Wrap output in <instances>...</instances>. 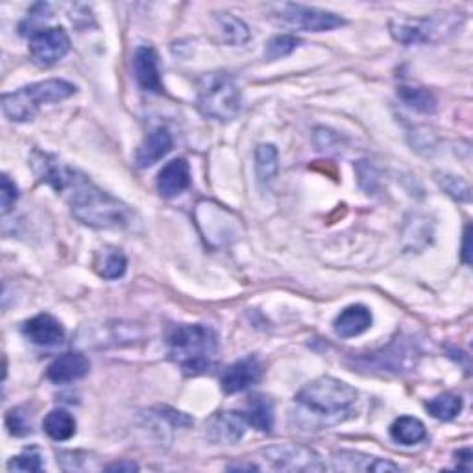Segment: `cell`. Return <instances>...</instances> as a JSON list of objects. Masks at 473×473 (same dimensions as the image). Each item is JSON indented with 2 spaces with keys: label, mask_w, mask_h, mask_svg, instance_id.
Returning a JSON list of instances; mask_svg holds the SVG:
<instances>
[{
  "label": "cell",
  "mask_w": 473,
  "mask_h": 473,
  "mask_svg": "<svg viewBox=\"0 0 473 473\" xmlns=\"http://www.w3.org/2000/svg\"><path fill=\"white\" fill-rule=\"evenodd\" d=\"M398 96L402 102H405L407 106L418 113L431 115L436 112V98L433 96L431 91L424 87H411V86H400L398 87Z\"/></svg>",
  "instance_id": "d4e9b609"
},
{
  "label": "cell",
  "mask_w": 473,
  "mask_h": 473,
  "mask_svg": "<svg viewBox=\"0 0 473 473\" xmlns=\"http://www.w3.org/2000/svg\"><path fill=\"white\" fill-rule=\"evenodd\" d=\"M279 170V154L274 145H259L255 148V172L261 183H270Z\"/></svg>",
  "instance_id": "484cf974"
},
{
  "label": "cell",
  "mask_w": 473,
  "mask_h": 473,
  "mask_svg": "<svg viewBox=\"0 0 473 473\" xmlns=\"http://www.w3.org/2000/svg\"><path fill=\"white\" fill-rule=\"evenodd\" d=\"M29 48L32 60L41 67H52L67 56L71 50V39L60 26H46L30 32Z\"/></svg>",
  "instance_id": "9c48e42d"
},
{
  "label": "cell",
  "mask_w": 473,
  "mask_h": 473,
  "mask_svg": "<svg viewBox=\"0 0 473 473\" xmlns=\"http://www.w3.org/2000/svg\"><path fill=\"white\" fill-rule=\"evenodd\" d=\"M172 145H174V139L165 126L154 128L150 134L145 137L141 146L137 148L136 165L139 169H148V167L155 165L172 150Z\"/></svg>",
  "instance_id": "2e32d148"
},
{
  "label": "cell",
  "mask_w": 473,
  "mask_h": 473,
  "mask_svg": "<svg viewBox=\"0 0 473 473\" xmlns=\"http://www.w3.org/2000/svg\"><path fill=\"white\" fill-rule=\"evenodd\" d=\"M390 34L402 45H427L455 30L450 17H424V19H392Z\"/></svg>",
  "instance_id": "8992f818"
},
{
  "label": "cell",
  "mask_w": 473,
  "mask_h": 473,
  "mask_svg": "<svg viewBox=\"0 0 473 473\" xmlns=\"http://www.w3.org/2000/svg\"><path fill=\"white\" fill-rule=\"evenodd\" d=\"M272 469L278 471H324L326 464L320 455L303 444H278L261 452Z\"/></svg>",
  "instance_id": "ba28073f"
},
{
  "label": "cell",
  "mask_w": 473,
  "mask_h": 473,
  "mask_svg": "<svg viewBox=\"0 0 473 473\" xmlns=\"http://www.w3.org/2000/svg\"><path fill=\"white\" fill-rule=\"evenodd\" d=\"M198 108L200 112L219 122L236 119L243 108L241 89L228 72L203 74L198 82Z\"/></svg>",
  "instance_id": "5b68a950"
},
{
  "label": "cell",
  "mask_w": 473,
  "mask_h": 473,
  "mask_svg": "<svg viewBox=\"0 0 473 473\" xmlns=\"http://www.w3.org/2000/svg\"><path fill=\"white\" fill-rule=\"evenodd\" d=\"M89 368H91V362L84 353L69 352L58 357L48 366L46 378L56 385H65V383H72V381L86 378L89 374Z\"/></svg>",
  "instance_id": "e0dca14e"
},
{
  "label": "cell",
  "mask_w": 473,
  "mask_h": 473,
  "mask_svg": "<svg viewBox=\"0 0 473 473\" xmlns=\"http://www.w3.org/2000/svg\"><path fill=\"white\" fill-rule=\"evenodd\" d=\"M426 409L429 414L436 419H444V422H450L457 414L462 411V398L457 396L453 392H444L440 396L429 400L426 403Z\"/></svg>",
  "instance_id": "4316f807"
},
{
  "label": "cell",
  "mask_w": 473,
  "mask_h": 473,
  "mask_svg": "<svg viewBox=\"0 0 473 473\" xmlns=\"http://www.w3.org/2000/svg\"><path fill=\"white\" fill-rule=\"evenodd\" d=\"M335 333L343 338L362 335L372 326V312L364 305H350L335 319Z\"/></svg>",
  "instance_id": "d6986e66"
},
{
  "label": "cell",
  "mask_w": 473,
  "mask_h": 473,
  "mask_svg": "<svg viewBox=\"0 0 473 473\" xmlns=\"http://www.w3.org/2000/svg\"><path fill=\"white\" fill-rule=\"evenodd\" d=\"M333 466L340 471H376V473H388V471H402L398 464L390 461L366 455L361 452H350V450H340L333 455Z\"/></svg>",
  "instance_id": "9a60e30c"
},
{
  "label": "cell",
  "mask_w": 473,
  "mask_h": 473,
  "mask_svg": "<svg viewBox=\"0 0 473 473\" xmlns=\"http://www.w3.org/2000/svg\"><path fill=\"white\" fill-rule=\"evenodd\" d=\"M45 433L56 442H65L76 433V419L63 409L50 411L43 422Z\"/></svg>",
  "instance_id": "603a6c76"
},
{
  "label": "cell",
  "mask_w": 473,
  "mask_h": 473,
  "mask_svg": "<svg viewBox=\"0 0 473 473\" xmlns=\"http://www.w3.org/2000/svg\"><path fill=\"white\" fill-rule=\"evenodd\" d=\"M22 335L37 346H58L63 343L65 329L62 322L48 312H41L37 317L26 320L22 326Z\"/></svg>",
  "instance_id": "5bb4252c"
},
{
  "label": "cell",
  "mask_w": 473,
  "mask_h": 473,
  "mask_svg": "<svg viewBox=\"0 0 473 473\" xmlns=\"http://www.w3.org/2000/svg\"><path fill=\"white\" fill-rule=\"evenodd\" d=\"M274 10V15L279 22L305 32H329L346 24L344 17L314 6L278 4Z\"/></svg>",
  "instance_id": "52a82bcc"
},
{
  "label": "cell",
  "mask_w": 473,
  "mask_h": 473,
  "mask_svg": "<svg viewBox=\"0 0 473 473\" xmlns=\"http://www.w3.org/2000/svg\"><path fill=\"white\" fill-rule=\"evenodd\" d=\"M435 179L438 181V186L452 198H455L459 202H469L471 200V189L462 178L448 174V172H436Z\"/></svg>",
  "instance_id": "83f0119b"
},
{
  "label": "cell",
  "mask_w": 473,
  "mask_h": 473,
  "mask_svg": "<svg viewBox=\"0 0 473 473\" xmlns=\"http://www.w3.org/2000/svg\"><path fill=\"white\" fill-rule=\"evenodd\" d=\"M0 198H3V215H8L19 198V189L8 174L0 178Z\"/></svg>",
  "instance_id": "1f68e13d"
},
{
  "label": "cell",
  "mask_w": 473,
  "mask_h": 473,
  "mask_svg": "<svg viewBox=\"0 0 473 473\" xmlns=\"http://www.w3.org/2000/svg\"><path fill=\"white\" fill-rule=\"evenodd\" d=\"M131 67H134V76L137 86L146 93H163V82L160 76V58L157 52L148 46L141 45L136 48L134 58H131Z\"/></svg>",
  "instance_id": "8fae6325"
},
{
  "label": "cell",
  "mask_w": 473,
  "mask_h": 473,
  "mask_svg": "<svg viewBox=\"0 0 473 473\" xmlns=\"http://www.w3.org/2000/svg\"><path fill=\"white\" fill-rule=\"evenodd\" d=\"M8 469L10 471H43V464H41V455L37 450H26L21 455L13 457L8 462Z\"/></svg>",
  "instance_id": "4dcf8cb0"
},
{
  "label": "cell",
  "mask_w": 473,
  "mask_h": 473,
  "mask_svg": "<svg viewBox=\"0 0 473 473\" xmlns=\"http://www.w3.org/2000/svg\"><path fill=\"white\" fill-rule=\"evenodd\" d=\"M246 419L243 412H217L207 419L205 435L213 444L219 445H233L245 436Z\"/></svg>",
  "instance_id": "7c38bea8"
},
{
  "label": "cell",
  "mask_w": 473,
  "mask_h": 473,
  "mask_svg": "<svg viewBox=\"0 0 473 473\" xmlns=\"http://www.w3.org/2000/svg\"><path fill=\"white\" fill-rule=\"evenodd\" d=\"M300 46V39L295 37V36H288V34H281V36H276L272 37L269 43H267V48H265V58L267 60H279V58H285L288 54H293V52Z\"/></svg>",
  "instance_id": "f1b7e54d"
},
{
  "label": "cell",
  "mask_w": 473,
  "mask_h": 473,
  "mask_svg": "<svg viewBox=\"0 0 473 473\" xmlns=\"http://www.w3.org/2000/svg\"><path fill=\"white\" fill-rule=\"evenodd\" d=\"M6 427L13 436H26L32 433V419L24 407H15L6 414Z\"/></svg>",
  "instance_id": "f546056e"
},
{
  "label": "cell",
  "mask_w": 473,
  "mask_h": 473,
  "mask_svg": "<svg viewBox=\"0 0 473 473\" xmlns=\"http://www.w3.org/2000/svg\"><path fill=\"white\" fill-rule=\"evenodd\" d=\"M455 459H457V468L459 469H464V471H469L471 469V450L466 448V450H461L455 453Z\"/></svg>",
  "instance_id": "836d02e7"
},
{
  "label": "cell",
  "mask_w": 473,
  "mask_h": 473,
  "mask_svg": "<svg viewBox=\"0 0 473 473\" xmlns=\"http://www.w3.org/2000/svg\"><path fill=\"white\" fill-rule=\"evenodd\" d=\"M414 355L416 352L405 343H392L379 352L368 353V357H359L357 364L364 368H376V370L381 372H403L416 364Z\"/></svg>",
  "instance_id": "30bf717a"
},
{
  "label": "cell",
  "mask_w": 473,
  "mask_h": 473,
  "mask_svg": "<svg viewBox=\"0 0 473 473\" xmlns=\"http://www.w3.org/2000/svg\"><path fill=\"white\" fill-rule=\"evenodd\" d=\"M246 424L261 433H270L274 429V402L262 394H253L248 398L246 409L243 412Z\"/></svg>",
  "instance_id": "ffe728a7"
},
{
  "label": "cell",
  "mask_w": 473,
  "mask_h": 473,
  "mask_svg": "<svg viewBox=\"0 0 473 473\" xmlns=\"http://www.w3.org/2000/svg\"><path fill=\"white\" fill-rule=\"evenodd\" d=\"M262 376V364L255 355L243 357L236 362L226 366L220 376V386L228 394H236L255 385Z\"/></svg>",
  "instance_id": "4fadbf2b"
},
{
  "label": "cell",
  "mask_w": 473,
  "mask_h": 473,
  "mask_svg": "<svg viewBox=\"0 0 473 473\" xmlns=\"http://www.w3.org/2000/svg\"><path fill=\"white\" fill-rule=\"evenodd\" d=\"M390 436L394 442H398L402 445H414L426 440L427 429L424 422H419L418 418L402 416L390 426Z\"/></svg>",
  "instance_id": "7402d4cb"
},
{
  "label": "cell",
  "mask_w": 473,
  "mask_h": 473,
  "mask_svg": "<svg viewBox=\"0 0 473 473\" xmlns=\"http://www.w3.org/2000/svg\"><path fill=\"white\" fill-rule=\"evenodd\" d=\"M191 186V167L189 163L178 157L163 167V170L157 176V191L165 198H174L181 195Z\"/></svg>",
  "instance_id": "ac0fdd59"
},
{
  "label": "cell",
  "mask_w": 473,
  "mask_h": 473,
  "mask_svg": "<svg viewBox=\"0 0 473 473\" xmlns=\"http://www.w3.org/2000/svg\"><path fill=\"white\" fill-rule=\"evenodd\" d=\"M464 261H466V265H469V226L466 228V233H464Z\"/></svg>",
  "instance_id": "d590c367"
},
{
  "label": "cell",
  "mask_w": 473,
  "mask_h": 473,
  "mask_svg": "<svg viewBox=\"0 0 473 473\" xmlns=\"http://www.w3.org/2000/svg\"><path fill=\"white\" fill-rule=\"evenodd\" d=\"M215 22L228 45H246L252 37L248 24L231 13H215Z\"/></svg>",
  "instance_id": "cb8c5ba5"
},
{
  "label": "cell",
  "mask_w": 473,
  "mask_h": 473,
  "mask_svg": "<svg viewBox=\"0 0 473 473\" xmlns=\"http://www.w3.org/2000/svg\"><path fill=\"white\" fill-rule=\"evenodd\" d=\"M229 471H241V469H246V471H252V469H259V466H255L253 462H248V464H241V462H235V464H229L228 466Z\"/></svg>",
  "instance_id": "e575fe53"
},
{
  "label": "cell",
  "mask_w": 473,
  "mask_h": 473,
  "mask_svg": "<svg viewBox=\"0 0 473 473\" xmlns=\"http://www.w3.org/2000/svg\"><path fill=\"white\" fill-rule=\"evenodd\" d=\"M34 170L41 181L62 193L76 220L96 229L126 228L129 212L113 195L102 191L98 186L71 167H63L54 157L37 152Z\"/></svg>",
  "instance_id": "6da1fadb"
},
{
  "label": "cell",
  "mask_w": 473,
  "mask_h": 473,
  "mask_svg": "<svg viewBox=\"0 0 473 473\" xmlns=\"http://www.w3.org/2000/svg\"><path fill=\"white\" fill-rule=\"evenodd\" d=\"M357 390L348 383L324 376L305 385L295 398L291 422L305 431H320L344 424L355 416Z\"/></svg>",
  "instance_id": "7a4b0ae2"
},
{
  "label": "cell",
  "mask_w": 473,
  "mask_h": 473,
  "mask_svg": "<svg viewBox=\"0 0 473 473\" xmlns=\"http://www.w3.org/2000/svg\"><path fill=\"white\" fill-rule=\"evenodd\" d=\"M95 269L100 278L104 279H119L126 274L128 259L126 255L113 246H106L98 252L95 259Z\"/></svg>",
  "instance_id": "44dd1931"
},
{
  "label": "cell",
  "mask_w": 473,
  "mask_h": 473,
  "mask_svg": "<svg viewBox=\"0 0 473 473\" xmlns=\"http://www.w3.org/2000/svg\"><path fill=\"white\" fill-rule=\"evenodd\" d=\"M106 471H124V473H129V471H137L139 466L134 462V461H119V462H113V464H108L106 468H104Z\"/></svg>",
  "instance_id": "d6a6232c"
},
{
  "label": "cell",
  "mask_w": 473,
  "mask_h": 473,
  "mask_svg": "<svg viewBox=\"0 0 473 473\" xmlns=\"http://www.w3.org/2000/svg\"><path fill=\"white\" fill-rule=\"evenodd\" d=\"M217 352L219 335L209 326L181 324L169 335V355L189 376H200L212 370Z\"/></svg>",
  "instance_id": "3957f363"
},
{
  "label": "cell",
  "mask_w": 473,
  "mask_h": 473,
  "mask_svg": "<svg viewBox=\"0 0 473 473\" xmlns=\"http://www.w3.org/2000/svg\"><path fill=\"white\" fill-rule=\"evenodd\" d=\"M76 87L65 80H45L3 95V112L13 122L32 120L41 106L71 98Z\"/></svg>",
  "instance_id": "277c9868"
}]
</instances>
